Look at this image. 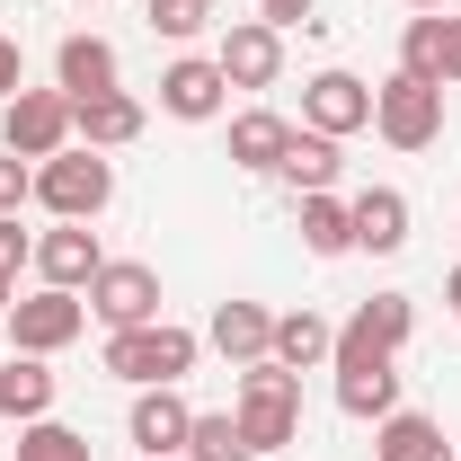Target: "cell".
<instances>
[{"label": "cell", "mask_w": 461, "mask_h": 461, "mask_svg": "<svg viewBox=\"0 0 461 461\" xmlns=\"http://www.w3.org/2000/svg\"><path fill=\"white\" fill-rule=\"evenodd\" d=\"M0 151H18V160L71 151V98H62V89H18V98L0 107Z\"/></svg>", "instance_id": "obj_7"}, {"label": "cell", "mask_w": 461, "mask_h": 461, "mask_svg": "<svg viewBox=\"0 0 461 461\" xmlns=\"http://www.w3.org/2000/svg\"><path fill=\"white\" fill-rule=\"evenodd\" d=\"M36 204H45L54 222H98V213L115 204V160H107V151H89V142L36 160Z\"/></svg>", "instance_id": "obj_4"}, {"label": "cell", "mask_w": 461, "mask_h": 461, "mask_svg": "<svg viewBox=\"0 0 461 461\" xmlns=\"http://www.w3.org/2000/svg\"><path fill=\"white\" fill-rule=\"evenodd\" d=\"M9 346L18 355H62V346H80V329H89V302L80 293H54V285H36L27 302H9Z\"/></svg>", "instance_id": "obj_6"}, {"label": "cell", "mask_w": 461, "mask_h": 461, "mask_svg": "<svg viewBox=\"0 0 461 461\" xmlns=\"http://www.w3.org/2000/svg\"><path fill=\"white\" fill-rule=\"evenodd\" d=\"M18 461H89V435L62 417H36V426H18Z\"/></svg>", "instance_id": "obj_27"}, {"label": "cell", "mask_w": 461, "mask_h": 461, "mask_svg": "<svg viewBox=\"0 0 461 461\" xmlns=\"http://www.w3.org/2000/svg\"><path fill=\"white\" fill-rule=\"evenodd\" d=\"M54 355H9L0 364V417H18V426H36V417H54Z\"/></svg>", "instance_id": "obj_20"}, {"label": "cell", "mask_w": 461, "mask_h": 461, "mask_svg": "<svg viewBox=\"0 0 461 461\" xmlns=\"http://www.w3.org/2000/svg\"><path fill=\"white\" fill-rule=\"evenodd\" d=\"M293 222H302V249H311V258H346V249H355L346 195H293Z\"/></svg>", "instance_id": "obj_24"}, {"label": "cell", "mask_w": 461, "mask_h": 461, "mask_svg": "<svg viewBox=\"0 0 461 461\" xmlns=\"http://www.w3.org/2000/svg\"><path fill=\"white\" fill-rule=\"evenodd\" d=\"M18 204H36V160L0 151V213H18Z\"/></svg>", "instance_id": "obj_29"}, {"label": "cell", "mask_w": 461, "mask_h": 461, "mask_svg": "<svg viewBox=\"0 0 461 461\" xmlns=\"http://www.w3.org/2000/svg\"><path fill=\"white\" fill-rule=\"evenodd\" d=\"M230 107V80L213 54H177L169 71H160V115H177V124H213V115Z\"/></svg>", "instance_id": "obj_12"}, {"label": "cell", "mask_w": 461, "mask_h": 461, "mask_svg": "<svg viewBox=\"0 0 461 461\" xmlns=\"http://www.w3.org/2000/svg\"><path fill=\"white\" fill-rule=\"evenodd\" d=\"M444 54H453V9H417L400 27V71L426 80V89H444Z\"/></svg>", "instance_id": "obj_23"}, {"label": "cell", "mask_w": 461, "mask_h": 461, "mask_svg": "<svg viewBox=\"0 0 461 461\" xmlns=\"http://www.w3.org/2000/svg\"><path fill=\"white\" fill-rule=\"evenodd\" d=\"M177 461H258V453H249V435H240V417H230V408H195L186 453H177Z\"/></svg>", "instance_id": "obj_25"}, {"label": "cell", "mask_w": 461, "mask_h": 461, "mask_svg": "<svg viewBox=\"0 0 461 461\" xmlns=\"http://www.w3.org/2000/svg\"><path fill=\"white\" fill-rule=\"evenodd\" d=\"M204 346H213L222 364H267V346H276V311H267V302H213Z\"/></svg>", "instance_id": "obj_14"}, {"label": "cell", "mask_w": 461, "mask_h": 461, "mask_svg": "<svg viewBox=\"0 0 461 461\" xmlns=\"http://www.w3.org/2000/svg\"><path fill=\"white\" fill-rule=\"evenodd\" d=\"M230 417L249 435V453H285L302 435V373H285L276 355L267 364H240V391H230Z\"/></svg>", "instance_id": "obj_2"}, {"label": "cell", "mask_w": 461, "mask_h": 461, "mask_svg": "<svg viewBox=\"0 0 461 461\" xmlns=\"http://www.w3.org/2000/svg\"><path fill=\"white\" fill-rule=\"evenodd\" d=\"M54 89H62V98H107V89H124L115 45H107V36H62V45H54Z\"/></svg>", "instance_id": "obj_15"}, {"label": "cell", "mask_w": 461, "mask_h": 461, "mask_svg": "<svg viewBox=\"0 0 461 461\" xmlns=\"http://www.w3.org/2000/svg\"><path fill=\"white\" fill-rule=\"evenodd\" d=\"M408 338H417V302L408 293H373V302H355V320L338 329L329 373H391Z\"/></svg>", "instance_id": "obj_3"}, {"label": "cell", "mask_w": 461, "mask_h": 461, "mask_svg": "<svg viewBox=\"0 0 461 461\" xmlns=\"http://www.w3.org/2000/svg\"><path fill=\"white\" fill-rule=\"evenodd\" d=\"M213 62H222L230 89H276V80H285V36H276L267 18H230L222 45H213Z\"/></svg>", "instance_id": "obj_11"}, {"label": "cell", "mask_w": 461, "mask_h": 461, "mask_svg": "<svg viewBox=\"0 0 461 461\" xmlns=\"http://www.w3.org/2000/svg\"><path fill=\"white\" fill-rule=\"evenodd\" d=\"M302 124L329 133V142L364 133V124H373V80H355V71H311V80H302Z\"/></svg>", "instance_id": "obj_10"}, {"label": "cell", "mask_w": 461, "mask_h": 461, "mask_svg": "<svg viewBox=\"0 0 461 461\" xmlns=\"http://www.w3.org/2000/svg\"><path fill=\"white\" fill-rule=\"evenodd\" d=\"M293 186V195H338V177H346V142H329V133H311V124H293V142H285V169H276Z\"/></svg>", "instance_id": "obj_18"}, {"label": "cell", "mask_w": 461, "mask_h": 461, "mask_svg": "<svg viewBox=\"0 0 461 461\" xmlns=\"http://www.w3.org/2000/svg\"><path fill=\"white\" fill-rule=\"evenodd\" d=\"M98 267H107V249H98L89 222H54L45 240H36V285H54V293H89Z\"/></svg>", "instance_id": "obj_13"}, {"label": "cell", "mask_w": 461, "mask_h": 461, "mask_svg": "<svg viewBox=\"0 0 461 461\" xmlns=\"http://www.w3.org/2000/svg\"><path fill=\"white\" fill-rule=\"evenodd\" d=\"M444 89H461V9H453V54H444Z\"/></svg>", "instance_id": "obj_33"}, {"label": "cell", "mask_w": 461, "mask_h": 461, "mask_svg": "<svg viewBox=\"0 0 461 461\" xmlns=\"http://www.w3.org/2000/svg\"><path fill=\"white\" fill-rule=\"evenodd\" d=\"M186 426H195V408H186L177 382L133 391V408H124V444H133V461H177V453H186Z\"/></svg>", "instance_id": "obj_9"}, {"label": "cell", "mask_w": 461, "mask_h": 461, "mask_svg": "<svg viewBox=\"0 0 461 461\" xmlns=\"http://www.w3.org/2000/svg\"><path fill=\"white\" fill-rule=\"evenodd\" d=\"M285 142H293V124L276 107H240V115H230V169L276 177V169H285Z\"/></svg>", "instance_id": "obj_19"}, {"label": "cell", "mask_w": 461, "mask_h": 461, "mask_svg": "<svg viewBox=\"0 0 461 461\" xmlns=\"http://www.w3.org/2000/svg\"><path fill=\"white\" fill-rule=\"evenodd\" d=\"M408 9H453V0H408Z\"/></svg>", "instance_id": "obj_36"}, {"label": "cell", "mask_w": 461, "mask_h": 461, "mask_svg": "<svg viewBox=\"0 0 461 461\" xmlns=\"http://www.w3.org/2000/svg\"><path fill=\"white\" fill-rule=\"evenodd\" d=\"M346 213H355V249H364V258H400L408 222H417L400 186H364V195H346Z\"/></svg>", "instance_id": "obj_16"}, {"label": "cell", "mask_w": 461, "mask_h": 461, "mask_svg": "<svg viewBox=\"0 0 461 461\" xmlns=\"http://www.w3.org/2000/svg\"><path fill=\"white\" fill-rule=\"evenodd\" d=\"M338 408H346V417H373V426H382V417L400 408V364H391V373H338Z\"/></svg>", "instance_id": "obj_26"}, {"label": "cell", "mask_w": 461, "mask_h": 461, "mask_svg": "<svg viewBox=\"0 0 461 461\" xmlns=\"http://www.w3.org/2000/svg\"><path fill=\"white\" fill-rule=\"evenodd\" d=\"M258 18H267L276 36H285V27H302V36H311V27H320V0H258Z\"/></svg>", "instance_id": "obj_31"}, {"label": "cell", "mask_w": 461, "mask_h": 461, "mask_svg": "<svg viewBox=\"0 0 461 461\" xmlns=\"http://www.w3.org/2000/svg\"><path fill=\"white\" fill-rule=\"evenodd\" d=\"M27 89V54H18V36H0V107Z\"/></svg>", "instance_id": "obj_32"}, {"label": "cell", "mask_w": 461, "mask_h": 461, "mask_svg": "<svg viewBox=\"0 0 461 461\" xmlns=\"http://www.w3.org/2000/svg\"><path fill=\"white\" fill-rule=\"evenodd\" d=\"M373 133H382L391 151H435V142H444V89L391 71V80L373 89Z\"/></svg>", "instance_id": "obj_5"}, {"label": "cell", "mask_w": 461, "mask_h": 461, "mask_svg": "<svg viewBox=\"0 0 461 461\" xmlns=\"http://www.w3.org/2000/svg\"><path fill=\"white\" fill-rule=\"evenodd\" d=\"M373 461H453V435L435 417H417V408H391L373 426Z\"/></svg>", "instance_id": "obj_22"}, {"label": "cell", "mask_w": 461, "mask_h": 461, "mask_svg": "<svg viewBox=\"0 0 461 461\" xmlns=\"http://www.w3.org/2000/svg\"><path fill=\"white\" fill-rule=\"evenodd\" d=\"M444 311H453V320H461V267H453V276H444Z\"/></svg>", "instance_id": "obj_34"}, {"label": "cell", "mask_w": 461, "mask_h": 461, "mask_svg": "<svg viewBox=\"0 0 461 461\" xmlns=\"http://www.w3.org/2000/svg\"><path fill=\"white\" fill-rule=\"evenodd\" d=\"M80 302H89L98 329H142V320H160V276H151L142 258H107Z\"/></svg>", "instance_id": "obj_8"}, {"label": "cell", "mask_w": 461, "mask_h": 461, "mask_svg": "<svg viewBox=\"0 0 461 461\" xmlns=\"http://www.w3.org/2000/svg\"><path fill=\"white\" fill-rule=\"evenodd\" d=\"M71 9H89V0H71Z\"/></svg>", "instance_id": "obj_37"}, {"label": "cell", "mask_w": 461, "mask_h": 461, "mask_svg": "<svg viewBox=\"0 0 461 461\" xmlns=\"http://www.w3.org/2000/svg\"><path fill=\"white\" fill-rule=\"evenodd\" d=\"M18 267H36V240L18 230V213H0V285H18Z\"/></svg>", "instance_id": "obj_30"}, {"label": "cell", "mask_w": 461, "mask_h": 461, "mask_svg": "<svg viewBox=\"0 0 461 461\" xmlns=\"http://www.w3.org/2000/svg\"><path fill=\"white\" fill-rule=\"evenodd\" d=\"M9 302H18V285H0V320H9Z\"/></svg>", "instance_id": "obj_35"}, {"label": "cell", "mask_w": 461, "mask_h": 461, "mask_svg": "<svg viewBox=\"0 0 461 461\" xmlns=\"http://www.w3.org/2000/svg\"><path fill=\"white\" fill-rule=\"evenodd\" d=\"M142 18H151V36H169V45H195V36L213 27V0H142Z\"/></svg>", "instance_id": "obj_28"}, {"label": "cell", "mask_w": 461, "mask_h": 461, "mask_svg": "<svg viewBox=\"0 0 461 461\" xmlns=\"http://www.w3.org/2000/svg\"><path fill=\"white\" fill-rule=\"evenodd\" d=\"M195 355H204V338H195V329H177V320L107 329V346H98V364H107L115 382H133V391H160V382H186V373H195Z\"/></svg>", "instance_id": "obj_1"}, {"label": "cell", "mask_w": 461, "mask_h": 461, "mask_svg": "<svg viewBox=\"0 0 461 461\" xmlns=\"http://www.w3.org/2000/svg\"><path fill=\"white\" fill-rule=\"evenodd\" d=\"M71 142H89V151H124V142H142V98H71Z\"/></svg>", "instance_id": "obj_17"}, {"label": "cell", "mask_w": 461, "mask_h": 461, "mask_svg": "<svg viewBox=\"0 0 461 461\" xmlns=\"http://www.w3.org/2000/svg\"><path fill=\"white\" fill-rule=\"evenodd\" d=\"M267 355H276L285 373H320V364L338 355V329H329L311 302H302V311H276V346H267Z\"/></svg>", "instance_id": "obj_21"}]
</instances>
